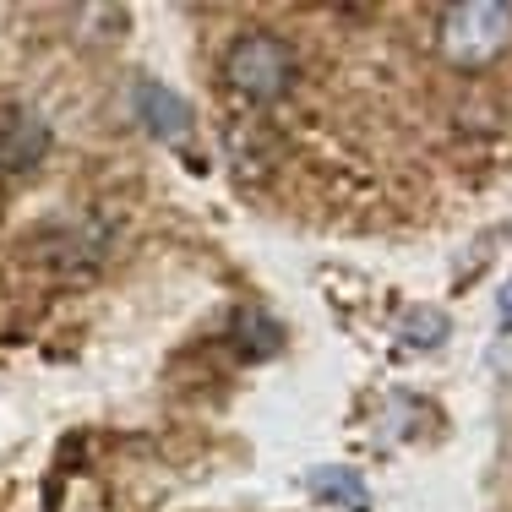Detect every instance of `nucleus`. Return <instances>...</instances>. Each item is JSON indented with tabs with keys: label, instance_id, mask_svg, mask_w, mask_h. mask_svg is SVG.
<instances>
[{
	"label": "nucleus",
	"instance_id": "1",
	"mask_svg": "<svg viewBox=\"0 0 512 512\" xmlns=\"http://www.w3.org/2000/svg\"><path fill=\"white\" fill-rule=\"evenodd\" d=\"M224 82H229L235 99L267 109V104H278V99L295 93L300 55H295V44H289L284 33L246 28V33H235V44L224 50Z\"/></svg>",
	"mask_w": 512,
	"mask_h": 512
},
{
	"label": "nucleus",
	"instance_id": "2",
	"mask_svg": "<svg viewBox=\"0 0 512 512\" xmlns=\"http://www.w3.org/2000/svg\"><path fill=\"white\" fill-rule=\"evenodd\" d=\"M512 44V6L502 0H469V6H447L436 17V55L453 71H485L502 60Z\"/></svg>",
	"mask_w": 512,
	"mask_h": 512
},
{
	"label": "nucleus",
	"instance_id": "3",
	"mask_svg": "<svg viewBox=\"0 0 512 512\" xmlns=\"http://www.w3.org/2000/svg\"><path fill=\"white\" fill-rule=\"evenodd\" d=\"M50 142H55V131L39 109H28V104L0 109V175H28V169H39Z\"/></svg>",
	"mask_w": 512,
	"mask_h": 512
},
{
	"label": "nucleus",
	"instance_id": "4",
	"mask_svg": "<svg viewBox=\"0 0 512 512\" xmlns=\"http://www.w3.org/2000/svg\"><path fill=\"white\" fill-rule=\"evenodd\" d=\"M131 109H137V120L153 131L158 142H186V131H191V104L180 99V93H169L164 82L142 77L137 88H131Z\"/></svg>",
	"mask_w": 512,
	"mask_h": 512
},
{
	"label": "nucleus",
	"instance_id": "5",
	"mask_svg": "<svg viewBox=\"0 0 512 512\" xmlns=\"http://www.w3.org/2000/svg\"><path fill=\"white\" fill-rule=\"evenodd\" d=\"M306 491L316 502L327 507H349V512H371V491H365V480L355 469H338V463H327V469H311L306 474Z\"/></svg>",
	"mask_w": 512,
	"mask_h": 512
},
{
	"label": "nucleus",
	"instance_id": "6",
	"mask_svg": "<svg viewBox=\"0 0 512 512\" xmlns=\"http://www.w3.org/2000/svg\"><path fill=\"white\" fill-rule=\"evenodd\" d=\"M229 338H235L246 355H278V344H284V327H278L273 316H262L256 306H240V311H235V327H229Z\"/></svg>",
	"mask_w": 512,
	"mask_h": 512
},
{
	"label": "nucleus",
	"instance_id": "7",
	"mask_svg": "<svg viewBox=\"0 0 512 512\" xmlns=\"http://www.w3.org/2000/svg\"><path fill=\"white\" fill-rule=\"evenodd\" d=\"M447 327H453V322H447L442 311L420 306V311H409V316H404V327H398V338H404L409 349H436V344L447 338Z\"/></svg>",
	"mask_w": 512,
	"mask_h": 512
},
{
	"label": "nucleus",
	"instance_id": "8",
	"mask_svg": "<svg viewBox=\"0 0 512 512\" xmlns=\"http://www.w3.org/2000/svg\"><path fill=\"white\" fill-rule=\"evenodd\" d=\"M496 316H502V333H512V284L502 289V311H496Z\"/></svg>",
	"mask_w": 512,
	"mask_h": 512
}]
</instances>
